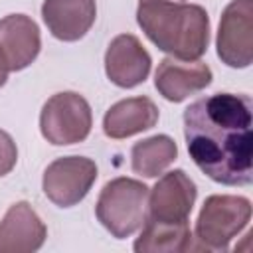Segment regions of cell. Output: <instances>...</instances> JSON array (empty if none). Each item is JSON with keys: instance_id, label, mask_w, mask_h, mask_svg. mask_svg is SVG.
Masks as SVG:
<instances>
[{"instance_id": "6da1fadb", "label": "cell", "mask_w": 253, "mask_h": 253, "mask_svg": "<svg viewBox=\"0 0 253 253\" xmlns=\"http://www.w3.org/2000/svg\"><path fill=\"white\" fill-rule=\"evenodd\" d=\"M251 97L243 93L200 97L184 111L188 154L194 164L217 184H251Z\"/></svg>"}, {"instance_id": "7a4b0ae2", "label": "cell", "mask_w": 253, "mask_h": 253, "mask_svg": "<svg viewBox=\"0 0 253 253\" xmlns=\"http://www.w3.org/2000/svg\"><path fill=\"white\" fill-rule=\"evenodd\" d=\"M136 22L146 38L176 59H200L210 43V16L200 4L142 0Z\"/></svg>"}, {"instance_id": "3957f363", "label": "cell", "mask_w": 253, "mask_h": 253, "mask_svg": "<svg viewBox=\"0 0 253 253\" xmlns=\"http://www.w3.org/2000/svg\"><path fill=\"white\" fill-rule=\"evenodd\" d=\"M148 188L134 178H113L97 198L95 215L101 225L117 239L136 233L146 217Z\"/></svg>"}, {"instance_id": "277c9868", "label": "cell", "mask_w": 253, "mask_h": 253, "mask_svg": "<svg viewBox=\"0 0 253 253\" xmlns=\"http://www.w3.org/2000/svg\"><path fill=\"white\" fill-rule=\"evenodd\" d=\"M251 219V202L245 196L213 194L206 198L196 219V239L217 251H227L229 243Z\"/></svg>"}, {"instance_id": "5b68a950", "label": "cell", "mask_w": 253, "mask_h": 253, "mask_svg": "<svg viewBox=\"0 0 253 253\" xmlns=\"http://www.w3.org/2000/svg\"><path fill=\"white\" fill-rule=\"evenodd\" d=\"M93 126V115L87 99L75 91H63L51 95L40 113L42 136L55 144H75L83 142Z\"/></svg>"}, {"instance_id": "8992f818", "label": "cell", "mask_w": 253, "mask_h": 253, "mask_svg": "<svg viewBox=\"0 0 253 253\" xmlns=\"http://www.w3.org/2000/svg\"><path fill=\"white\" fill-rule=\"evenodd\" d=\"M97 180V164L85 156H61L53 160L42 180L43 194L59 208L77 206Z\"/></svg>"}, {"instance_id": "52a82bcc", "label": "cell", "mask_w": 253, "mask_h": 253, "mask_svg": "<svg viewBox=\"0 0 253 253\" xmlns=\"http://www.w3.org/2000/svg\"><path fill=\"white\" fill-rule=\"evenodd\" d=\"M217 55L229 67H249L253 59V2L231 0L221 12Z\"/></svg>"}, {"instance_id": "ba28073f", "label": "cell", "mask_w": 253, "mask_h": 253, "mask_svg": "<svg viewBox=\"0 0 253 253\" xmlns=\"http://www.w3.org/2000/svg\"><path fill=\"white\" fill-rule=\"evenodd\" d=\"M196 196V184L184 170L166 172L154 184V188L148 190L146 217L168 223L188 221Z\"/></svg>"}, {"instance_id": "9c48e42d", "label": "cell", "mask_w": 253, "mask_h": 253, "mask_svg": "<svg viewBox=\"0 0 253 253\" xmlns=\"http://www.w3.org/2000/svg\"><path fill=\"white\" fill-rule=\"evenodd\" d=\"M150 53L132 34H121L113 38L105 51V73L117 87L123 89L144 83L150 73Z\"/></svg>"}, {"instance_id": "30bf717a", "label": "cell", "mask_w": 253, "mask_h": 253, "mask_svg": "<svg viewBox=\"0 0 253 253\" xmlns=\"http://www.w3.org/2000/svg\"><path fill=\"white\" fill-rule=\"evenodd\" d=\"M211 83V69L198 59L184 61L164 57L154 73L156 91L170 103H180L194 93H200Z\"/></svg>"}, {"instance_id": "8fae6325", "label": "cell", "mask_w": 253, "mask_h": 253, "mask_svg": "<svg viewBox=\"0 0 253 253\" xmlns=\"http://www.w3.org/2000/svg\"><path fill=\"white\" fill-rule=\"evenodd\" d=\"M47 237V227L28 202H16L0 221V253L38 251Z\"/></svg>"}, {"instance_id": "7c38bea8", "label": "cell", "mask_w": 253, "mask_h": 253, "mask_svg": "<svg viewBox=\"0 0 253 253\" xmlns=\"http://www.w3.org/2000/svg\"><path fill=\"white\" fill-rule=\"evenodd\" d=\"M38 24L26 14H10L0 20V51L10 71L26 69L40 53Z\"/></svg>"}, {"instance_id": "4fadbf2b", "label": "cell", "mask_w": 253, "mask_h": 253, "mask_svg": "<svg viewBox=\"0 0 253 253\" xmlns=\"http://www.w3.org/2000/svg\"><path fill=\"white\" fill-rule=\"evenodd\" d=\"M42 18L53 38L77 42L95 24L97 4L95 0H43Z\"/></svg>"}, {"instance_id": "5bb4252c", "label": "cell", "mask_w": 253, "mask_h": 253, "mask_svg": "<svg viewBox=\"0 0 253 253\" xmlns=\"http://www.w3.org/2000/svg\"><path fill=\"white\" fill-rule=\"evenodd\" d=\"M158 123V107L148 97H128L115 103L103 117V132L109 138L121 140Z\"/></svg>"}, {"instance_id": "9a60e30c", "label": "cell", "mask_w": 253, "mask_h": 253, "mask_svg": "<svg viewBox=\"0 0 253 253\" xmlns=\"http://www.w3.org/2000/svg\"><path fill=\"white\" fill-rule=\"evenodd\" d=\"M190 223H168V221H156L150 217H144L142 231L134 241L136 253H174V251H186L190 249Z\"/></svg>"}, {"instance_id": "2e32d148", "label": "cell", "mask_w": 253, "mask_h": 253, "mask_svg": "<svg viewBox=\"0 0 253 253\" xmlns=\"http://www.w3.org/2000/svg\"><path fill=\"white\" fill-rule=\"evenodd\" d=\"M178 158V146L168 134H154L134 142L130 150V166L134 174L156 178Z\"/></svg>"}, {"instance_id": "e0dca14e", "label": "cell", "mask_w": 253, "mask_h": 253, "mask_svg": "<svg viewBox=\"0 0 253 253\" xmlns=\"http://www.w3.org/2000/svg\"><path fill=\"white\" fill-rule=\"evenodd\" d=\"M18 162V148H16V142L14 138L0 128V178L10 174L12 168L16 166Z\"/></svg>"}, {"instance_id": "ac0fdd59", "label": "cell", "mask_w": 253, "mask_h": 253, "mask_svg": "<svg viewBox=\"0 0 253 253\" xmlns=\"http://www.w3.org/2000/svg\"><path fill=\"white\" fill-rule=\"evenodd\" d=\"M8 73H10V69H8V63H6V59H4V55H2V51H0V87L6 83V79H8Z\"/></svg>"}, {"instance_id": "d6986e66", "label": "cell", "mask_w": 253, "mask_h": 253, "mask_svg": "<svg viewBox=\"0 0 253 253\" xmlns=\"http://www.w3.org/2000/svg\"><path fill=\"white\" fill-rule=\"evenodd\" d=\"M142 2V0H140ZM170 2H184V0H170Z\"/></svg>"}]
</instances>
